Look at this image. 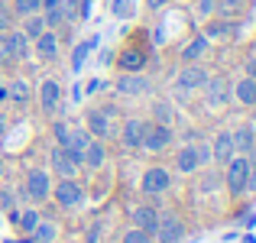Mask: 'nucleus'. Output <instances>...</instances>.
I'll list each match as a JSON object with an SVG mask.
<instances>
[{
  "label": "nucleus",
  "mask_w": 256,
  "mask_h": 243,
  "mask_svg": "<svg viewBox=\"0 0 256 243\" xmlns=\"http://www.w3.org/2000/svg\"><path fill=\"white\" fill-rule=\"evenodd\" d=\"M214 13L224 20H237L244 13V0H214Z\"/></svg>",
  "instance_id": "nucleus-30"
},
{
  "label": "nucleus",
  "mask_w": 256,
  "mask_h": 243,
  "mask_svg": "<svg viewBox=\"0 0 256 243\" xmlns=\"http://www.w3.org/2000/svg\"><path fill=\"white\" fill-rule=\"evenodd\" d=\"M23 192L30 194L36 204L39 201H49V194H52V172L42 168V166L30 168V172H26V182H23Z\"/></svg>",
  "instance_id": "nucleus-4"
},
{
  "label": "nucleus",
  "mask_w": 256,
  "mask_h": 243,
  "mask_svg": "<svg viewBox=\"0 0 256 243\" xmlns=\"http://www.w3.org/2000/svg\"><path fill=\"white\" fill-rule=\"evenodd\" d=\"M91 140L94 136L84 130V126H72V130H68V143H65V150L72 152V159H75L78 166H82V152H84V146L91 143Z\"/></svg>",
  "instance_id": "nucleus-25"
},
{
  "label": "nucleus",
  "mask_w": 256,
  "mask_h": 243,
  "mask_svg": "<svg viewBox=\"0 0 256 243\" xmlns=\"http://www.w3.org/2000/svg\"><path fill=\"white\" fill-rule=\"evenodd\" d=\"M208 75H211V72H208L201 62H188V65H182L178 78H175L178 98H185V94H192V91H201V88H204V81H208Z\"/></svg>",
  "instance_id": "nucleus-5"
},
{
  "label": "nucleus",
  "mask_w": 256,
  "mask_h": 243,
  "mask_svg": "<svg viewBox=\"0 0 256 243\" xmlns=\"http://www.w3.org/2000/svg\"><path fill=\"white\" fill-rule=\"evenodd\" d=\"M230 140L237 156H250L256 150V124H240L237 130H230Z\"/></svg>",
  "instance_id": "nucleus-17"
},
{
  "label": "nucleus",
  "mask_w": 256,
  "mask_h": 243,
  "mask_svg": "<svg viewBox=\"0 0 256 243\" xmlns=\"http://www.w3.org/2000/svg\"><path fill=\"white\" fill-rule=\"evenodd\" d=\"M246 175H250V162H246V156H234L230 162L224 166V188L227 194H244L246 192Z\"/></svg>",
  "instance_id": "nucleus-3"
},
{
  "label": "nucleus",
  "mask_w": 256,
  "mask_h": 243,
  "mask_svg": "<svg viewBox=\"0 0 256 243\" xmlns=\"http://www.w3.org/2000/svg\"><path fill=\"white\" fill-rule=\"evenodd\" d=\"M20 32H23L30 42L39 36V32H46V20H42V13H30V16H20Z\"/></svg>",
  "instance_id": "nucleus-27"
},
{
  "label": "nucleus",
  "mask_w": 256,
  "mask_h": 243,
  "mask_svg": "<svg viewBox=\"0 0 256 243\" xmlns=\"http://www.w3.org/2000/svg\"><path fill=\"white\" fill-rule=\"evenodd\" d=\"M100 46V36H91V39H84L82 46H75V56H72V72H78L84 65V58H88V52H94Z\"/></svg>",
  "instance_id": "nucleus-29"
},
{
  "label": "nucleus",
  "mask_w": 256,
  "mask_h": 243,
  "mask_svg": "<svg viewBox=\"0 0 256 243\" xmlns=\"http://www.w3.org/2000/svg\"><path fill=\"white\" fill-rule=\"evenodd\" d=\"M244 75L246 78H256V56H246L244 58Z\"/></svg>",
  "instance_id": "nucleus-44"
},
{
  "label": "nucleus",
  "mask_w": 256,
  "mask_h": 243,
  "mask_svg": "<svg viewBox=\"0 0 256 243\" xmlns=\"http://www.w3.org/2000/svg\"><path fill=\"white\" fill-rule=\"evenodd\" d=\"M120 243H156V240H152V234L140 230V227H126V230L120 234Z\"/></svg>",
  "instance_id": "nucleus-34"
},
{
  "label": "nucleus",
  "mask_w": 256,
  "mask_h": 243,
  "mask_svg": "<svg viewBox=\"0 0 256 243\" xmlns=\"http://www.w3.org/2000/svg\"><path fill=\"white\" fill-rule=\"evenodd\" d=\"M204 39L208 42H214V39H230L234 32H237V20H224V16H211L204 23Z\"/></svg>",
  "instance_id": "nucleus-21"
},
{
  "label": "nucleus",
  "mask_w": 256,
  "mask_h": 243,
  "mask_svg": "<svg viewBox=\"0 0 256 243\" xmlns=\"http://www.w3.org/2000/svg\"><path fill=\"white\" fill-rule=\"evenodd\" d=\"M10 100H16V104H23V100H30V84L26 81H20V78H13L10 81Z\"/></svg>",
  "instance_id": "nucleus-35"
},
{
  "label": "nucleus",
  "mask_w": 256,
  "mask_h": 243,
  "mask_svg": "<svg viewBox=\"0 0 256 243\" xmlns=\"http://www.w3.org/2000/svg\"><path fill=\"white\" fill-rule=\"evenodd\" d=\"M4 136H6V117H0V143H4Z\"/></svg>",
  "instance_id": "nucleus-50"
},
{
  "label": "nucleus",
  "mask_w": 256,
  "mask_h": 243,
  "mask_svg": "<svg viewBox=\"0 0 256 243\" xmlns=\"http://www.w3.org/2000/svg\"><path fill=\"white\" fill-rule=\"evenodd\" d=\"M169 4H172V0H146V6H150V10H166Z\"/></svg>",
  "instance_id": "nucleus-47"
},
{
  "label": "nucleus",
  "mask_w": 256,
  "mask_h": 243,
  "mask_svg": "<svg viewBox=\"0 0 256 243\" xmlns=\"http://www.w3.org/2000/svg\"><path fill=\"white\" fill-rule=\"evenodd\" d=\"M230 98L237 100L240 107L253 110V107H256V78H246V75H240V78L230 84Z\"/></svg>",
  "instance_id": "nucleus-14"
},
{
  "label": "nucleus",
  "mask_w": 256,
  "mask_h": 243,
  "mask_svg": "<svg viewBox=\"0 0 256 243\" xmlns=\"http://www.w3.org/2000/svg\"><path fill=\"white\" fill-rule=\"evenodd\" d=\"M169 146H172V126L169 124H156V120H146L143 146H140V150H146V152H166Z\"/></svg>",
  "instance_id": "nucleus-7"
},
{
  "label": "nucleus",
  "mask_w": 256,
  "mask_h": 243,
  "mask_svg": "<svg viewBox=\"0 0 256 243\" xmlns=\"http://www.w3.org/2000/svg\"><path fill=\"white\" fill-rule=\"evenodd\" d=\"M107 88V81L104 78H91L88 84H82V91H84V98H94V94H100Z\"/></svg>",
  "instance_id": "nucleus-40"
},
{
  "label": "nucleus",
  "mask_w": 256,
  "mask_h": 243,
  "mask_svg": "<svg viewBox=\"0 0 256 243\" xmlns=\"http://www.w3.org/2000/svg\"><path fill=\"white\" fill-rule=\"evenodd\" d=\"M130 13H133L130 0H114V16H130Z\"/></svg>",
  "instance_id": "nucleus-42"
},
{
  "label": "nucleus",
  "mask_w": 256,
  "mask_h": 243,
  "mask_svg": "<svg viewBox=\"0 0 256 243\" xmlns=\"http://www.w3.org/2000/svg\"><path fill=\"white\" fill-rule=\"evenodd\" d=\"M0 65H13V56H10V46H6L4 32H0Z\"/></svg>",
  "instance_id": "nucleus-43"
},
{
  "label": "nucleus",
  "mask_w": 256,
  "mask_h": 243,
  "mask_svg": "<svg viewBox=\"0 0 256 243\" xmlns=\"http://www.w3.org/2000/svg\"><path fill=\"white\" fill-rule=\"evenodd\" d=\"M140 188H143V194H150V198L166 194L172 188V172L166 166H150L143 172V178H140Z\"/></svg>",
  "instance_id": "nucleus-8"
},
{
  "label": "nucleus",
  "mask_w": 256,
  "mask_h": 243,
  "mask_svg": "<svg viewBox=\"0 0 256 243\" xmlns=\"http://www.w3.org/2000/svg\"><path fill=\"white\" fill-rule=\"evenodd\" d=\"M30 237H32V243H56L58 240V224L56 220H42L39 218V224L32 227Z\"/></svg>",
  "instance_id": "nucleus-26"
},
{
  "label": "nucleus",
  "mask_w": 256,
  "mask_h": 243,
  "mask_svg": "<svg viewBox=\"0 0 256 243\" xmlns=\"http://www.w3.org/2000/svg\"><path fill=\"white\" fill-rule=\"evenodd\" d=\"M156 224H159V208L136 204L130 211V227H140V230H146V234H156Z\"/></svg>",
  "instance_id": "nucleus-18"
},
{
  "label": "nucleus",
  "mask_w": 256,
  "mask_h": 243,
  "mask_svg": "<svg viewBox=\"0 0 256 243\" xmlns=\"http://www.w3.org/2000/svg\"><path fill=\"white\" fill-rule=\"evenodd\" d=\"M84 98V91H82V84H75V88H72V100H82Z\"/></svg>",
  "instance_id": "nucleus-48"
},
{
  "label": "nucleus",
  "mask_w": 256,
  "mask_h": 243,
  "mask_svg": "<svg viewBox=\"0 0 256 243\" xmlns=\"http://www.w3.org/2000/svg\"><path fill=\"white\" fill-rule=\"evenodd\" d=\"M39 218H42V214H39L36 208H23V211L13 214V220H16V230H20V234H32V227L39 224Z\"/></svg>",
  "instance_id": "nucleus-28"
},
{
  "label": "nucleus",
  "mask_w": 256,
  "mask_h": 243,
  "mask_svg": "<svg viewBox=\"0 0 256 243\" xmlns=\"http://www.w3.org/2000/svg\"><path fill=\"white\" fill-rule=\"evenodd\" d=\"M194 150H198V162H201V168L211 166V143H194Z\"/></svg>",
  "instance_id": "nucleus-41"
},
{
  "label": "nucleus",
  "mask_w": 256,
  "mask_h": 243,
  "mask_svg": "<svg viewBox=\"0 0 256 243\" xmlns=\"http://www.w3.org/2000/svg\"><path fill=\"white\" fill-rule=\"evenodd\" d=\"M4 36H6V46H10V56H13V62H26V58L32 56V42L23 36V32H20V26L6 30Z\"/></svg>",
  "instance_id": "nucleus-19"
},
{
  "label": "nucleus",
  "mask_w": 256,
  "mask_h": 243,
  "mask_svg": "<svg viewBox=\"0 0 256 243\" xmlns=\"http://www.w3.org/2000/svg\"><path fill=\"white\" fill-rule=\"evenodd\" d=\"M237 152H234V140H230V130H218V136L211 140V162H218L220 168L227 166Z\"/></svg>",
  "instance_id": "nucleus-15"
},
{
  "label": "nucleus",
  "mask_w": 256,
  "mask_h": 243,
  "mask_svg": "<svg viewBox=\"0 0 256 243\" xmlns=\"http://www.w3.org/2000/svg\"><path fill=\"white\" fill-rule=\"evenodd\" d=\"M114 91L120 98H143V94L152 91V81L143 72H120V78L114 81Z\"/></svg>",
  "instance_id": "nucleus-6"
},
{
  "label": "nucleus",
  "mask_w": 256,
  "mask_h": 243,
  "mask_svg": "<svg viewBox=\"0 0 256 243\" xmlns=\"http://www.w3.org/2000/svg\"><path fill=\"white\" fill-rule=\"evenodd\" d=\"M10 10L20 20V16H30V13H39L42 6H39V0H10Z\"/></svg>",
  "instance_id": "nucleus-33"
},
{
  "label": "nucleus",
  "mask_w": 256,
  "mask_h": 243,
  "mask_svg": "<svg viewBox=\"0 0 256 243\" xmlns=\"http://www.w3.org/2000/svg\"><path fill=\"white\" fill-rule=\"evenodd\" d=\"M143 130H146V120L143 117H126L120 124V146L124 150H140L143 146Z\"/></svg>",
  "instance_id": "nucleus-13"
},
{
  "label": "nucleus",
  "mask_w": 256,
  "mask_h": 243,
  "mask_svg": "<svg viewBox=\"0 0 256 243\" xmlns=\"http://www.w3.org/2000/svg\"><path fill=\"white\" fill-rule=\"evenodd\" d=\"M78 168H82V166L72 159V152L65 150V146L56 143L49 150V172L56 175V178H78Z\"/></svg>",
  "instance_id": "nucleus-9"
},
{
  "label": "nucleus",
  "mask_w": 256,
  "mask_h": 243,
  "mask_svg": "<svg viewBox=\"0 0 256 243\" xmlns=\"http://www.w3.org/2000/svg\"><path fill=\"white\" fill-rule=\"evenodd\" d=\"M198 168H201V162H198V150H194V143L175 150V172H178V175H194Z\"/></svg>",
  "instance_id": "nucleus-22"
},
{
  "label": "nucleus",
  "mask_w": 256,
  "mask_h": 243,
  "mask_svg": "<svg viewBox=\"0 0 256 243\" xmlns=\"http://www.w3.org/2000/svg\"><path fill=\"white\" fill-rule=\"evenodd\" d=\"M250 124H256V107H253V120H250Z\"/></svg>",
  "instance_id": "nucleus-51"
},
{
  "label": "nucleus",
  "mask_w": 256,
  "mask_h": 243,
  "mask_svg": "<svg viewBox=\"0 0 256 243\" xmlns=\"http://www.w3.org/2000/svg\"><path fill=\"white\" fill-rule=\"evenodd\" d=\"M152 240L156 243H182L185 240V220L175 211H159V224H156Z\"/></svg>",
  "instance_id": "nucleus-2"
},
{
  "label": "nucleus",
  "mask_w": 256,
  "mask_h": 243,
  "mask_svg": "<svg viewBox=\"0 0 256 243\" xmlns=\"http://www.w3.org/2000/svg\"><path fill=\"white\" fill-rule=\"evenodd\" d=\"M36 100H39V107H42V114L58 110V104H62V84H58L56 78H42L39 88H36Z\"/></svg>",
  "instance_id": "nucleus-12"
},
{
  "label": "nucleus",
  "mask_w": 256,
  "mask_h": 243,
  "mask_svg": "<svg viewBox=\"0 0 256 243\" xmlns=\"http://www.w3.org/2000/svg\"><path fill=\"white\" fill-rule=\"evenodd\" d=\"M84 243H100V224H91V227H88Z\"/></svg>",
  "instance_id": "nucleus-45"
},
{
  "label": "nucleus",
  "mask_w": 256,
  "mask_h": 243,
  "mask_svg": "<svg viewBox=\"0 0 256 243\" xmlns=\"http://www.w3.org/2000/svg\"><path fill=\"white\" fill-rule=\"evenodd\" d=\"M201 91H204L208 107L220 110V107H227V100H230V81H227L224 75H208V81H204Z\"/></svg>",
  "instance_id": "nucleus-10"
},
{
  "label": "nucleus",
  "mask_w": 256,
  "mask_h": 243,
  "mask_svg": "<svg viewBox=\"0 0 256 243\" xmlns=\"http://www.w3.org/2000/svg\"><path fill=\"white\" fill-rule=\"evenodd\" d=\"M58 6H62L65 20H68V26H72L78 20V0H58Z\"/></svg>",
  "instance_id": "nucleus-39"
},
{
  "label": "nucleus",
  "mask_w": 256,
  "mask_h": 243,
  "mask_svg": "<svg viewBox=\"0 0 256 243\" xmlns=\"http://www.w3.org/2000/svg\"><path fill=\"white\" fill-rule=\"evenodd\" d=\"M58 52H62V39H58L56 30H46L32 39V56H36L39 62H56Z\"/></svg>",
  "instance_id": "nucleus-11"
},
{
  "label": "nucleus",
  "mask_w": 256,
  "mask_h": 243,
  "mask_svg": "<svg viewBox=\"0 0 256 243\" xmlns=\"http://www.w3.org/2000/svg\"><path fill=\"white\" fill-rule=\"evenodd\" d=\"M39 6H42V10H49V6H58V0H39Z\"/></svg>",
  "instance_id": "nucleus-49"
},
{
  "label": "nucleus",
  "mask_w": 256,
  "mask_h": 243,
  "mask_svg": "<svg viewBox=\"0 0 256 243\" xmlns=\"http://www.w3.org/2000/svg\"><path fill=\"white\" fill-rule=\"evenodd\" d=\"M72 243H78V240H72Z\"/></svg>",
  "instance_id": "nucleus-53"
},
{
  "label": "nucleus",
  "mask_w": 256,
  "mask_h": 243,
  "mask_svg": "<svg viewBox=\"0 0 256 243\" xmlns=\"http://www.w3.org/2000/svg\"><path fill=\"white\" fill-rule=\"evenodd\" d=\"M194 16L198 20H211L214 16V0H194Z\"/></svg>",
  "instance_id": "nucleus-38"
},
{
  "label": "nucleus",
  "mask_w": 256,
  "mask_h": 243,
  "mask_svg": "<svg viewBox=\"0 0 256 243\" xmlns=\"http://www.w3.org/2000/svg\"><path fill=\"white\" fill-rule=\"evenodd\" d=\"M39 13H42V20H46V30H56L58 32V26H68L62 6H49V10H39Z\"/></svg>",
  "instance_id": "nucleus-32"
},
{
  "label": "nucleus",
  "mask_w": 256,
  "mask_h": 243,
  "mask_svg": "<svg viewBox=\"0 0 256 243\" xmlns=\"http://www.w3.org/2000/svg\"><path fill=\"white\" fill-rule=\"evenodd\" d=\"M52 201H56L62 211H78V208L84 204V188L78 178H58L52 182Z\"/></svg>",
  "instance_id": "nucleus-1"
},
{
  "label": "nucleus",
  "mask_w": 256,
  "mask_h": 243,
  "mask_svg": "<svg viewBox=\"0 0 256 243\" xmlns=\"http://www.w3.org/2000/svg\"><path fill=\"white\" fill-rule=\"evenodd\" d=\"M0 4H10V0H0Z\"/></svg>",
  "instance_id": "nucleus-52"
},
{
  "label": "nucleus",
  "mask_w": 256,
  "mask_h": 243,
  "mask_svg": "<svg viewBox=\"0 0 256 243\" xmlns=\"http://www.w3.org/2000/svg\"><path fill=\"white\" fill-rule=\"evenodd\" d=\"M13 26H16V13L10 10V4H0V32L13 30Z\"/></svg>",
  "instance_id": "nucleus-36"
},
{
  "label": "nucleus",
  "mask_w": 256,
  "mask_h": 243,
  "mask_svg": "<svg viewBox=\"0 0 256 243\" xmlns=\"http://www.w3.org/2000/svg\"><path fill=\"white\" fill-rule=\"evenodd\" d=\"M104 162H107L104 140H91V143L84 146V152H82V166L88 168V172H98V168H104Z\"/></svg>",
  "instance_id": "nucleus-23"
},
{
  "label": "nucleus",
  "mask_w": 256,
  "mask_h": 243,
  "mask_svg": "<svg viewBox=\"0 0 256 243\" xmlns=\"http://www.w3.org/2000/svg\"><path fill=\"white\" fill-rule=\"evenodd\" d=\"M246 192L256 194V166H250V175H246Z\"/></svg>",
  "instance_id": "nucleus-46"
},
{
  "label": "nucleus",
  "mask_w": 256,
  "mask_h": 243,
  "mask_svg": "<svg viewBox=\"0 0 256 243\" xmlns=\"http://www.w3.org/2000/svg\"><path fill=\"white\" fill-rule=\"evenodd\" d=\"M152 120H156V124H172L175 120L172 100H152Z\"/></svg>",
  "instance_id": "nucleus-31"
},
{
  "label": "nucleus",
  "mask_w": 256,
  "mask_h": 243,
  "mask_svg": "<svg viewBox=\"0 0 256 243\" xmlns=\"http://www.w3.org/2000/svg\"><path fill=\"white\" fill-rule=\"evenodd\" d=\"M84 130L91 133L94 140H107V136H110V114L91 107V110L84 114Z\"/></svg>",
  "instance_id": "nucleus-16"
},
{
  "label": "nucleus",
  "mask_w": 256,
  "mask_h": 243,
  "mask_svg": "<svg viewBox=\"0 0 256 243\" xmlns=\"http://www.w3.org/2000/svg\"><path fill=\"white\" fill-rule=\"evenodd\" d=\"M208 49H211V42L204 39V32L192 36V39H188V42L178 49V58H182V65H188V62H201V58L208 56Z\"/></svg>",
  "instance_id": "nucleus-20"
},
{
  "label": "nucleus",
  "mask_w": 256,
  "mask_h": 243,
  "mask_svg": "<svg viewBox=\"0 0 256 243\" xmlns=\"http://www.w3.org/2000/svg\"><path fill=\"white\" fill-rule=\"evenodd\" d=\"M68 130H72V124H65V120H56V124H52V136H56L58 146L68 143Z\"/></svg>",
  "instance_id": "nucleus-37"
},
{
  "label": "nucleus",
  "mask_w": 256,
  "mask_h": 243,
  "mask_svg": "<svg viewBox=\"0 0 256 243\" xmlns=\"http://www.w3.org/2000/svg\"><path fill=\"white\" fill-rule=\"evenodd\" d=\"M146 62H150V56H146L143 49H133V46L120 49V56H117V68L120 72H143Z\"/></svg>",
  "instance_id": "nucleus-24"
}]
</instances>
